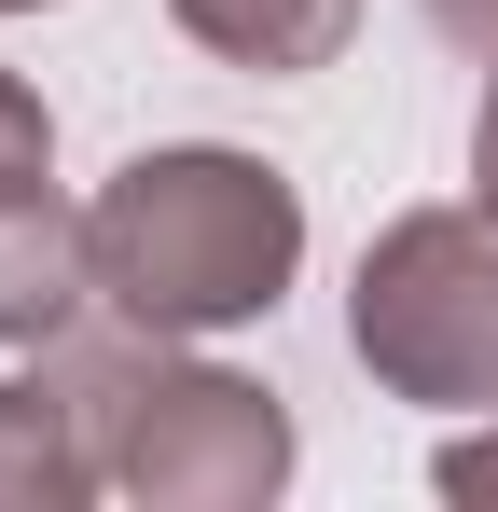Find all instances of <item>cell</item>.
Returning <instances> with one entry per match:
<instances>
[{
	"mask_svg": "<svg viewBox=\"0 0 498 512\" xmlns=\"http://www.w3.org/2000/svg\"><path fill=\"white\" fill-rule=\"evenodd\" d=\"M83 250H97V305L111 319L194 346V333H236V319H277V291L305 263V194L263 153L166 139V153H125L97 180Z\"/></svg>",
	"mask_w": 498,
	"mask_h": 512,
	"instance_id": "obj_1",
	"label": "cell"
},
{
	"mask_svg": "<svg viewBox=\"0 0 498 512\" xmlns=\"http://www.w3.org/2000/svg\"><path fill=\"white\" fill-rule=\"evenodd\" d=\"M42 360L70 374L111 499H139V512H263L291 485V402L222 374V360H180V333H139V319L83 333L70 319Z\"/></svg>",
	"mask_w": 498,
	"mask_h": 512,
	"instance_id": "obj_2",
	"label": "cell"
},
{
	"mask_svg": "<svg viewBox=\"0 0 498 512\" xmlns=\"http://www.w3.org/2000/svg\"><path fill=\"white\" fill-rule=\"evenodd\" d=\"M346 346L388 402H429V416H498V208H402L374 250H360V291H346Z\"/></svg>",
	"mask_w": 498,
	"mask_h": 512,
	"instance_id": "obj_3",
	"label": "cell"
},
{
	"mask_svg": "<svg viewBox=\"0 0 498 512\" xmlns=\"http://www.w3.org/2000/svg\"><path fill=\"white\" fill-rule=\"evenodd\" d=\"M83 305H97L83 208H56V194H0V346H56Z\"/></svg>",
	"mask_w": 498,
	"mask_h": 512,
	"instance_id": "obj_4",
	"label": "cell"
},
{
	"mask_svg": "<svg viewBox=\"0 0 498 512\" xmlns=\"http://www.w3.org/2000/svg\"><path fill=\"white\" fill-rule=\"evenodd\" d=\"M111 471H97V443H83V402L70 374L42 360V374H0V512H70L97 499Z\"/></svg>",
	"mask_w": 498,
	"mask_h": 512,
	"instance_id": "obj_5",
	"label": "cell"
},
{
	"mask_svg": "<svg viewBox=\"0 0 498 512\" xmlns=\"http://www.w3.org/2000/svg\"><path fill=\"white\" fill-rule=\"evenodd\" d=\"M222 70H263V84H291V70H332L346 42H360V0H166Z\"/></svg>",
	"mask_w": 498,
	"mask_h": 512,
	"instance_id": "obj_6",
	"label": "cell"
},
{
	"mask_svg": "<svg viewBox=\"0 0 498 512\" xmlns=\"http://www.w3.org/2000/svg\"><path fill=\"white\" fill-rule=\"evenodd\" d=\"M0 194H56V111L0 70Z\"/></svg>",
	"mask_w": 498,
	"mask_h": 512,
	"instance_id": "obj_7",
	"label": "cell"
},
{
	"mask_svg": "<svg viewBox=\"0 0 498 512\" xmlns=\"http://www.w3.org/2000/svg\"><path fill=\"white\" fill-rule=\"evenodd\" d=\"M429 485H443V499H498V416H485V429H457V443L429 457Z\"/></svg>",
	"mask_w": 498,
	"mask_h": 512,
	"instance_id": "obj_8",
	"label": "cell"
},
{
	"mask_svg": "<svg viewBox=\"0 0 498 512\" xmlns=\"http://www.w3.org/2000/svg\"><path fill=\"white\" fill-rule=\"evenodd\" d=\"M415 14H429L457 56H498V0H415Z\"/></svg>",
	"mask_w": 498,
	"mask_h": 512,
	"instance_id": "obj_9",
	"label": "cell"
},
{
	"mask_svg": "<svg viewBox=\"0 0 498 512\" xmlns=\"http://www.w3.org/2000/svg\"><path fill=\"white\" fill-rule=\"evenodd\" d=\"M471 194L498 208V56H485V111H471Z\"/></svg>",
	"mask_w": 498,
	"mask_h": 512,
	"instance_id": "obj_10",
	"label": "cell"
},
{
	"mask_svg": "<svg viewBox=\"0 0 498 512\" xmlns=\"http://www.w3.org/2000/svg\"><path fill=\"white\" fill-rule=\"evenodd\" d=\"M0 14H28V0H0Z\"/></svg>",
	"mask_w": 498,
	"mask_h": 512,
	"instance_id": "obj_11",
	"label": "cell"
}]
</instances>
